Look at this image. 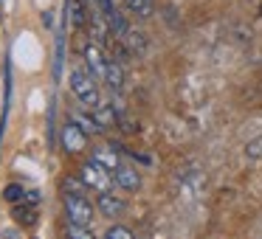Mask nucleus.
<instances>
[{"instance_id":"f257e3e1","label":"nucleus","mask_w":262,"mask_h":239,"mask_svg":"<svg viewBox=\"0 0 262 239\" xmlns=\"http://www.w3.org/2000/svg\"><path fill=\"white\" fill-rule=\"evenodd\" d=\"M71 90H74L76 102H79L82 107H88V110H96L99 104H102V93H99L96 76H93L91 70L76 68L74 74H71Z\"/></svg>"},{"instance_id":"f03ea898","label":"nucleus","mask_w":262,"mask_h":239,"mask_svg":"<svg viewBox=\"0 0 262 239\" xmlns=\"http://www.w3.org/2000/svg\"><path fill=\"white\" fill-rule=\"evenodd\" d=\"M65 214H68V220L76 222V225L91 228L93 214H96V205L91 203L88 194H65Z\"/></svg>"},{"instance_id":"7ed1b4c3","label":"nucleus","mask_w":262,"mask_h":239,"mask_svg":"<svg viewBox=\"0 0 262 239\" xmlns=\"http://www.w3.org/2000/svg\"><path fill=\"white\" fill-rule=\"evenodd\" d=\"M79 177L82 180H85V186L88 188H93V192H110V172L104 169L102 163H96V160H85V163H82V169H79Z\"/></svg>"},{"instance_id":"20e7f679","label":"nucleus","mask_w":262,"mask_h":239,"mask_svg":"<svg viewBox=\"0 0 262 239\" xmlns=\"http://www.w3.org/2000/svg\"><path fill=\"white\" fill-rule=\"evenodd\" d=\"M82 57H85L88 70H91L96 79H104V76H107L110 59H107V54H104V48H102V42H99V40H88L85 48H82Z\"/></svg>"},{"instance_id":"39448f33","label":"nucleus","mask_w":262,"mask_h":239,"mask_svg":"<svg viewBox=\"0 0 262 239\" xmlns=\"http://www.w3.org/2000/svg\"><path fill=\"white\" fill-rule=\"evenodd\" d=\"M62 147L68 155H79L82 149L88 147V132L82 130L76 121H68V124L62 127Z\"/></svg>"},{"instance_id":"423d86ee","label":"nucleus","mask_w":262,"mask_h":239,"mask_svg":"<svg viewBox=\"0 0 262 239\" xmlns=\"http://www.w3.org/2000/svg\"><path fill=\"white\" fill-rule=\"evenodd\" d=\"M96 205H99V214H104V217H121L127 211V203L121 197H116L113 192H102L99 194V200H96Z\"/></svg>"},{"instance_id":"0eeeda50","label":"nucleus","mask_w":262,"mask_h":239,"mask_svg":"<svg viewBox=\"0 0 262 239\" xmlns=\"http://www.w3.org/2000/svg\"><path fill=\"white\" fill-rule=\"evenodd\" d=\"M113 180H116V186L124 188V192H138V188H141V175H138L133 166H124V163L113 172Z\"/></svg>"},{"instance_id":"6e6552de","label":"nucleus","mask_w":262,"mask_h":239,"mask_svg":"<svg viewBox=\"0 0 262 239\" xmlns=\"http://www.w3.org/2000/svg\"><path fill=\"white\" fill-rule=\"evenodd\" d=\"M93 160H96V163H102L104 169L107 172H116L119 169V155H116V149H113V144H104V147H96L93 149V155H91Z\"/></svg>"},{"instance_id":"1a4fd4ad","label":"nucleus","mask_w":262,"mask_h":239,"mask_svg":"<svg viewBox=\"0 0 262 239\" xmlns=\"http://www.w3.org/2000/svg\"><path fill=\"white\" fill-rule=\"evenodd\" d=\"M91 115L96 118V124L102 127V130H110V127L119 124V110H116L113 104H99Z\"/></svg>"},{"instance_id":"9d476101","label":"nucleus","mask_w":262,"mask_h":239,"mask_svg":"<svg viewBox=\"0 0 262 239\" xmlns=\"http://www.w3.org/2000/svg\"><path fill=\"white\" fill-rule=\"evenodd\" d=\"M121 42H124V48L130 54H144V48H147V37H144L138 29H133V26H130V31L121 37Z\"/></svg>"},{"instance_id":"9b49d317","label":"nucleus","mask_w":262,"mask_h":239,"mask_svg":"<svg viewBox=\"0 0 262 239\" xmlns=\"http://www.w3.org/2000/svg\"><path fill=\"white\" fill-rule=\"evenodd\" d=\"M104 82H107L110 90L119 93L121 87H124V68H121V62H116V59H110L107 65V76H104Z\"/></svg>"},{"instance_id":"f8f14e48","label":"nucleus","mask_w":262,"mask_h":239,"mask_svg":"<svg viewBox=\"0 0 262 239\" xmlns=\"http://www.w3.org/2000/svg\"><path fill=\"white\" fill-rule=\"evenodd\" d=\"M124 3H127V9H130L133 14H138V17H149V14L155 12L152 0H124Z\"/></svg>"},{"instance_id":"ddd939ff","label":"nucleus","mask_w":262,"mask_h":239,"mask_svg":"<svg viewBox=\"0 0 262 239\" xmlns=\"http://www.w3.org/2000/svg\"><path fill=\"white\" fill-rule=\"evenodd\" d=\"M104 239H136V233L127 225H110L107 231H104Z\"/></svg>"},{"instance_id":"4468645a","label":"nucleus","mask_w":262,"mask_h":239,"mask_svg":"<svg viewBox=\"0 0 262 239\" xmlns=\"http://www.w3.org/2000/svg\"><path fill=\"white\" fill-rule=\"evenodd\" d=\"M68 239H96V236H93V231L88 225H76V222H71L68 225Z\"/></svg>"},{"instance_id":"2eb2a0df","label":"nucleus","mask_w":262,"mask_h":239,"mask_svg":"<svg viewBox=\"0 0 262 239\" xmlns=\"http://www.w3.org/2000/svg\"><path fill=\"white\" fill-rule=\"evenodd\" d=\"M20 205H23V203H20ZM34 208H37V205H29V208H26V205H23V208H14V220L23 222V225H31V222L37 220Z\"/></svg>"},{"instance_id":"dca6fc26","label":"nucleus","mask_w":262,"mask_h":239,"mask_svg":"<svg viewBox=\"0 0 262 239\" xmlns=\"http://www.w3.org/2000/svg\"><path fill=\"white\" fill-rule=\"evenodd\" d=\"M74 121H76V124H79L85 132H102V127L96 124V118H93V115H82V113H76V115H74Z\"/></svg>"},{"instance_id":"f3484780","label":"nucleus","mask_w":262,"mask_h":239,"mask_svg":"<svg viewBox=\"0 0 262 239\" xmlns=\"http://www.w3.org/2000/svg\"><path fill=\"white\" fill-rule=\"evenodd\" d=\"M85 180H76V177H65V194H85Z\"/></svg>"},{"instance_id":"a211bd4d","label":"nucleus","mask_w":262,"mask_h":239,"mask_svg":"<svg viewBox=\"0 0 262 239\" xmlns=\"http://www.w3.org/2000/svg\"><path fill=\"white\" fill-rule=\"evenodd\" d=\"M245 155H248L251 160H262V135L254 138L251 144H245Z\"/></svg>"},{"instance_id":"6ab92c4d","label":"nucleus","mask_w":262,"mask_h":239,"mask_svg":"<svg viewBox=\"0 0 262 239\" xmlns=\"http://www.w3.org/2000/svg\"><path fill=\"white\" fill-rule=\"evenodd\" d=\"M3 197H6L9 203H23V200H26V192H23V188H20V186H9Z\"/></svg>"}]
</instances>
